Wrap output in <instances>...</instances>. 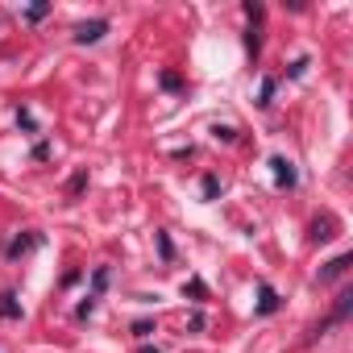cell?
Masks as SVG:
<instances>
[{
	"instance_id": "obj_4",
	"label": "cell",
	"mask_w": 353,
	"mask_h": 353,
	"mask_svg": "<svg viewBox=\"0 0 353 353\" xmlns=\"http://www.w3.org/2000/svg\"><path fill=\"white\" fill-rule=\"evenodd\" d=\"M349 270V254H341V258H332L324 270H320V283H328V279H336V274H345Z\"/></svg>"
},
{
	"instance_id": "obj_6",
	"label": "cell",
	"mask_w": 353,
	"mask_h": 353,
	"mask_svg": "<svg viewBox=\"0 0 353 353\" xmlns=\"http://www.w3.org/2000/svg\"><path fill=\"white\" fill-rule=\"evenodd\" d=\"M0 312H5V316H17V303H13V295H5V303H0Z\"/></svg>"
},
{
	"instance_id": "obj_5",
	"label": "cell",
	"mask_w": 353,
	"mask_h": 353,
	"mask_svg": "<svg viewBox=\"0 0 353 353\" xmlns=\"http://www.w3.org/2000/svg\"><path fill=\"white\" fill-rule=\"evenodd\" d=\"M258 307H262V312H274V307H279V295H274L270 287H262V303H258Z\"/></svg>"
},
{
	"instance_id": "obj_1",
	"label": "cell",
	"mask_w": 353,
	"mask_h": 353,
	"mask_svg": "<svg viewBox=\"0 0 353 353\" xmlns=\"http://www.w3.org/2000/svg\"><path fill=\"white\" fill-rule=\"evenodd\" d=\"M104 30H108V21H83V26H75V42H79V46L100 42V38H104Z\"/></svg>"
},
{
	"instance_id": "obj_3",
	"label": "cell",
	"mask_w": 353,
	"mask_h": 353,
	"mask_svg": "<svg viewBox=\"0 0 353 353\" xmlns=\"http://www.w3.org/2000/svg\"><path fill=\"white\" fill-rule=\"evenodd\" d=\"M270 166H274L279 188H291V183H295V170H291V162H287V158H270Z\"/></svg>"
},
{
	"instance_id": "obj_7",
	"label": "cell",
	"mask_w": 353,
	"mask_h": 353,
	"mask_svg": "<svg viewBox=\"0 0 353 353\" xmlns=\"http://www.w3.org/2000/svg\"><path fill=\"white\" fill-rule=\"evenodd\" d=\"M137 353H158V349H150V345H145V349H137Z\"/></svg>"
},
{
	"instance_id": "obj_2",
	"label": "cell",
	"mask_w": 353,
	"mask_h": 353,
	"mask_svg": "<svg viewBox=\"0 0 353 353\" xmlns=\"http://www.w3.org/2000/svg\"><path fill=\"white\" fill-rule=\"evenodd\" d=\"M349 307H353V291H341V295H336V307H332V316H328V324H341V320L349 316ZM328 324H324V328H328Z\"/></svg>"
}]
</instances>
